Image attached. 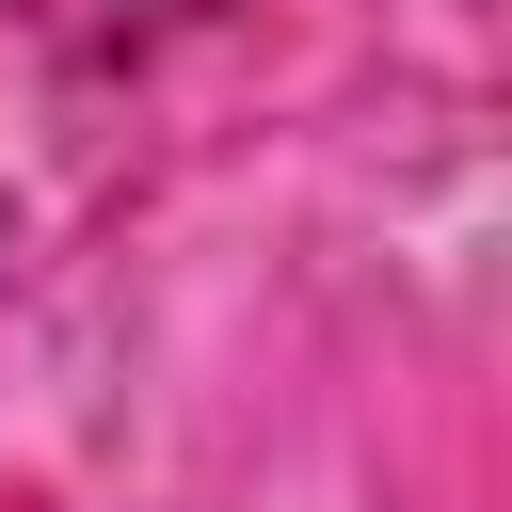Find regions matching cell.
<instances>
[{
	"instance_id": "cell-1",
	"label": "cell",
	"mask_w": 512,
	"mask_h": 512,
	"mask_svg": "<svg viewBox=\"0 0 512 512\" xmlns=\"http://www.w3.org/2000/svg\"><path fill=\"white\" fill-rule=\"evenodd\" d=\"M32 48H64V64H128V48H160V32H192V16H224V0H0Z\"/></svg>"
}]
</instances>
